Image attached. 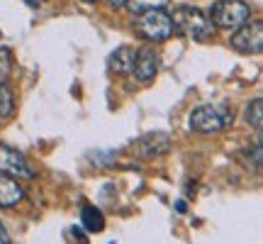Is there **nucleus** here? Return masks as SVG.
Wrapping results in <instances>:
<instances>
[{
    "label": "nucleus",
    "mask_w": 263,
    "mask_h": 244,
    "mask_svg": "<svg viewBox=\"0 0 263 244\" xmlns=\"http://www.w3.org/2000/svg\"><path fill=\"white\" fill-rule=\"evenodd\" d=\"M68 235H71V239H78V242H85V235H83V230H68Z\"/></svg>",
    "instance_id": "obj_16"
},
{
    "label": "nucleus",
    "mask_w": 263,
    "mask_h": 244,
    "mask_svg": "<svg viewBox=\"0 0 263 244\" xmlns=\"http://www.w3.org/2000/svg\"><path fill=\"white\" fill-rule=\"evenodd\" d=\"M107 3H110L112 8H124V5H127V0H107Z\"/></svg>",
    "instance_id": "obj_18"
},
{
    "label": "nucleus",
    "mask_w": 263,
    "mask_h": 244,
    "mask_svg": "<svg viewBox=\"0 0 263 244\" xmlns=\"http://www.w3.org/2000/svg\"><path fill=\"white\" fill-rule=\"evenodd\" d=\"M168 151H171V137L166 132H149V134H144V137L134 144V154L144 161L166 156Z\"/></svg>",
    "instance_id": "obj_7"
},
{
    "label": "nucleus",
    "mask_w": 263,
    "mask_h": 244,
    "mask_svg": "<svg viewBox=\"0 0 263 244\" xmlns=\"http://www.w3.org/2000/svg\"><path fill=\"white\" fill-rule=\"evenodd\" d=\"M0 173L12 176V179H32L34 169L29 166L27 159L17 149H12V147L0 142Z\"/></svg>",
    "instance_id": "obj_6"
},
{
    "label": "nucleus",
    "mask_w": 263,
    "mask_h": 244,
    "mask_svg": "<svg viewBox=\"0 0 263 244\" xmlns=\"http://www.w3.org/2000/svg\"><path fill=\"white\" fill-rule=\"evenodd\" d=\"M232 47L239 54H261L263 49V22H249L246 20L241 27L234 29L232 34Z\"/></svg>",
    "instance_id": "obj_5"
},
{
    "label": "nucleus",
    "mask_w": 263,
    "mask_h": 244,
    "mask_svg": "<svg viewBox=\"0 0 263 244\" xmlns=\"http://www.w3.org/2000/svg\"><path fill=\"white\" fill-rule=\"evenodd\" d=\"M81 222H83V227L88 232H103L105 217L95 205H85L83 210H81Z\"/></svg>",
    "instance_id": "obj_11"
},
{
    "label": "nucleus",
    "mask_w": 263,
    "mask_h": 244,
    "mask_svg": "<svg viewBox=\"0 0 263 244\" xmlns=\"http://www.w3.org/2000/svg\"><path fill=\"white\" fill-rule=\"evenodd\" d=\"M0 242H3V244H10V235H8V230L3 227V222H0Z\"/></svg>",
    "instance_id": "obj_17"
},
{
    "label": "nucleus",
    "mask_w": 263,
    "mask_h": 244,
    "mask_svg": "<svg viewBox=\"0 0 263 244\" xmlns=\"http://www.w3.org/2000/svg\"><path fill=\"white\" fill-rule=\"evenodd\" d=\"M25 190L17 186V181H12V176L0 173V207H15L22 203Z\"/></svg>",
    "instance_id": "obj_10"
},
{
    "label": "nucleus",
    "mask_w": 263,
    "mask_h": 244,
    "mask_svg": "<svg viewBox=\"0 0 263 244\" xmlns=\"http://www.w3.org/2000/svg\"><path fill=\"white\" fill-rule=\"evenodd\" d=\"M15 113V95L5 83H0V120Z\"/></svg>",
    "instance_id": "obj_13"
},
{
    "label": "nucleus",
    "mask_w": 263,
    "mask_h": 244,
    "mask_svg": "<svg viewBox=\"0 0 263 244\" xmlns=\"http://www.w3.org/2000/svg\"><path fill=\"white\" fill-rule=\"evenodd\" d=\"M234 122V113L232 108L224 103L217 105H202L193 110L190 115V130L202 132V134H212V132H222Z\"/></svg>",
    "instance_id": "obj_2"
},
{
    "label": "nucleus",
    "mask_w": 263,
    "mask_h": 244,
    "mask_svg": "<svg viewBox=\"0 0 263 244\" xmlns=\"http://www.w3.org/2000/svg\"><path fill=\"white\" fill-rule=\"evenodd\" d=\"M137 34L146 42H166L173 37V20L166 10H146L134 20Z\"/></svg>",
    "instance_id": "obj_3"
},
{
    "label": "nucleus",
    "mask_w": 263,
    "mask_h": 244,
    "mask_svg": "<svg viewBox=\"0 0 263 244\" xmlns=\"http://www.w3.org/2000/svg\"><path fill=\"white\" fill-rule=\"evenodd\" d=\"M171 20H173V32H178L185 39H193V42H210L217 32L210 15L197 8H190V5L176 8Z\"/></svg>",
    "instance_id": "obj_1"
},
{
    "label": "nucleus",
    "mask_w": 263,
    "mask_h": 244,
    "mask_svg": "<svg viewBox=\"0 0 263 244\" xmlns=\"http://www.w3.org/2000/svg\"><path fill=\"white\" fill-rule=\"evenodd\" d=\"M246 120H249V125H254L256 130H261V125H263V100L261 98L251 100V105L246 108Z\"/></svg>",
    "instance_id": "obj_14"
},
{
    "label": "nucleus",
    "mask_w": 263,
    "mask_h": 244,
    "mask_svg": "<svg viewBox=\"0 0 263 244\" xmlns=\"http://www.w3.org/2000/svg\"><path fill=\"white\" fill-rule=\"evenodd\" d=\"M156 74H159V54L151 47L139 49V51H137V59H134L132 76H137V81H141V83H149Z\"/></svg>",
    "instance_id": "obj_8"
},
{
    "label": "nucleus",
    "mask_w": 263,
    "mask_h": 244,
    "mask_svg": "<svg viewBox=\"0 0 263 244\" xmlns=\"http://www.w3.org/2000/svg\"><path fill=\"white\" fill-rule=\"evenodd\" d=\"M134 59H137V49L134 47H117L107 59V68L117 76H132Z\"/></svg>",
    "instance_id": "obj_9"
},
{
    "label": "nucleus",
    "mask_w": 263,
    "mask_h": 244,
    "mask_svg": "<svg viewBox=\"0 0 263 244\" xmlns=\"http://www.w3.org/2000/svg\"><path fill=\"white\" fill-rule=\"evenodd\" d=\"M12 74V51L8 47H0V83H5Z\"/></svg>",
    "instance_id": "obj_15"
},
{
    "label": "nucleus",
    "mask_w": 263,
    "mask_h": 244,
    "mask_svg": "<svg viewBox=\"0 0 263 244\" xmlns=\"http://www.w3.org/2000/svg\"><path fill=\"white\" fill-rule=\"evenodd\" d=\"M210 20L219 29H236L251 18V8L241 0H217L210 8Z\"/></svg>",
    "instance_id": "obj_4"
},
{
    "label": "nucleus",
    "mask_w": 263,
    "mask_h": 244,
    "mask_svg": "<svg viewBox=\"0 0 263 244\" xmlns=\"http://www.w3.org/2000/svg\"><path fill=\"white\" fill-rule=\"evenodd\" d=\"M81 3H85V5H93V3H98V0H81Z\"/></svg>",
    "instance_id": "obj_19"
},
{
    "label": "nucleus",
    "mask_w": 263,
    "mask_h": 244,
    "mask_svg": "<svg viewBox=\"0 0 263 244\" xmlns=\"http://www.w3.org/2000/svg\"><path fill=\"white\" fill-rule=\"evenodd\" d=\"M171 0H127V8L132 15H139L146 10H166Z\"/></svg>",
    "instance_id": "obj_12"
}]
</instances>
